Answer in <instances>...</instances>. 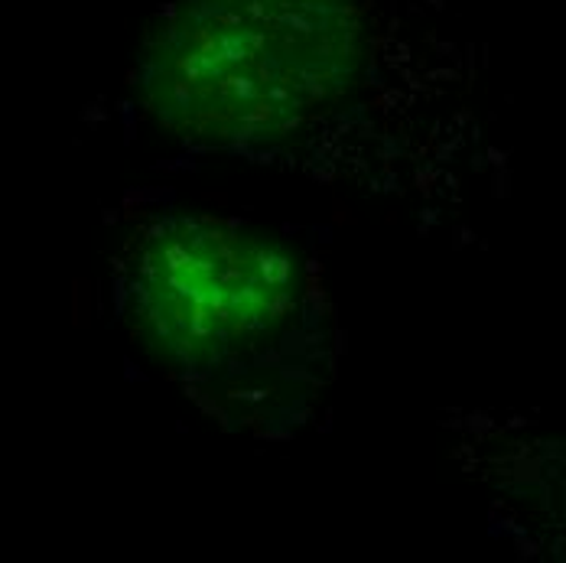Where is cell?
Returning <instances> with one entry per match:
<instances>
[{"label": "cell", "mask_w": 566, "mask_h": 563, "mask_svg": "<svg viewBox=\"0 0 566 563\" xmlns=\"http://www.w3.org/2000/svg\"><path fill=\"white\" fill-rule=\"evenodd\" d=\"M371 59L361 0H170L134 85L189 147H271L342 108Z\"/></svg>", "instance_id": "cell-1"}, {"label": "cell", "mask_w": 566, "mask_h": 563, "mask_svg": "<svg viewBox=\"0 0 566 563\" xmlns=\"http://www.w3.org/2000/svg\"><path fill=\"white\" fill-rule=\"evenodd\" d=\"M303 264L261 228L172 216L150 228L127 278L130 323L172 368L212 375L286 333L303 303Z\"/></svg>", "instance_id": "cell-2"}]
</instances>
